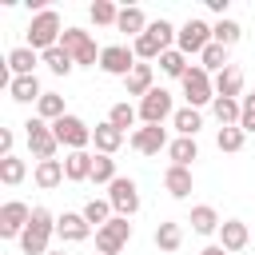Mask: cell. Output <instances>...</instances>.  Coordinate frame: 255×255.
<instances>
[{
	"mask_svg": "<svg viewBox=\"0 0 255 255\" xmlns=\"http://www.w3.org/2000/svg\"><path fill=\"white\" fill-rule=\"evenodd\" d=\"M8 96H12L16 104H40L44 88H40V80H36V76H12V84H8Z\"/></svg>",
	"mask_w": 255,
	"mask_h": 255,
	"instance_id": "obj_22",
	"label": "cell"
},
{
	"mask_svg": "<svg viewBox=\"0 0 255 255\" xmlns=\"http://www.w3.org/2000/svg\"><path fill=\"white\" fill-rule=\"evenodd\" d=\"M167 155H171V163H179V167H191V159H199V147H195V139H187V135H175V139L167 143Z\"/></svg>",
	"mask_w": 255,
	"mask_h": 255,
	"instance_id": "obj_27",
	"label": "cell"
},
{
	"mask_svg": "<svg viewBox=\"0 0 255 255\" xmlns=\"http://www.w3.org/2000/svg\"><path fill=\"white\" fill-rule=\"evenodd\" d=\"M24 175H28V163H24L20 155H8V159H0V183L16 187V183H24Z\"/></svg>",
	"mask_w": 255,
	"mask_h": 255,
	"instance_id": "obj_32",
	"label": "cell"
},
{
	"mask_svg": "<svg viewBox=\"0 0 255 255\" xmlns=\"http://www.w3.org/2000/svg\"><path fill=\"white\" fill-rule=\"evenodd\" d=\"M88 16H92V24H100V28H116V20H120V8H116L112 0H96V4L88 8Z\"/></svg>",
	"mask_w": 255,
	"mask_h": 255,
	"instance_id": "obj_33",
	"label": "cell"
},
{
	"mask_svg": "<svg viewBox=\"0 0 255 255\" xmlns=\"http://www.w3.org/2000/svg\"><path fill=\"white\" fill-rule=\"evenodd\" d=\"M179 84H183L187 108H195V112H199L203 104H215V80H211V76H207L199 64H191V68H187V76H183Z\"/></svg>",
	"mask_w": 255,
	"mask_h": 255,
	"instance_id": "obj_5",
	"label": "cell"
},
{
	"mask_svg": "<svg viewBox=\"0 0 255 255\" xmlns=\"http://www.w3.org/2000/svg\"><path fill=\"white\" fill-rule=\"evenodd\" d=\"M135 64H139V60H135V52H131L128 44H108V48L100 52V72H108V76L128 80Z\"/></svg>",
	"mask_w": 255,
	"mask_h": 255,
	"instance_id": "obj_11",
	"label": "cell"
},
{
	"mask_svg": "<svg viewBox=\"0 0 255 255\" xmlns=\"http://www.w3.org/2000/svg\"><path fill=\"white\" fill-rule=\"evenodd\" d=\"M116 179H120V175H116V159L96 151V163H92V183H104V187H112Z\"/></svg>",
	"mask_w": 255,
	"mask_h": 255,
	"instance_id": "obj_38",
	"label": "cell"
},
{
	"mask_svg": "<svg viewBox=\"0 0 255 255\" xmlns=\"http://www.w3.org/2000/svg\"><path fill=\"white\" fill-rule=\"evenodd\" d=\"M28 223H32V207L24 199H8L0 207V239H20Z\"/></svg>",
	"mask_w": 255,
	"mask_h": 255,
	"instance_id": "obj_10",
	"label": "cell"
},
{
	"mask_svg": "<svg viewBox=\"0 0 255 255\" xmlns=\"http://www.w3.org/2000/svg\"><path fill=\"white\" fill-rule=\"evenodd\" d=\"M215 96L223 100H243V72L235 64H227L219 76H215Z\"/></svg>",
	"mask_w": 255,
	"mask_h": 255,
	"instance_id": "obj_21",
	"label": "cell"
},
{
	"mask_svg": "<svg viewBox=\"0 0 255 255\" xmlns=\"http://www.w3.org/2000/svg\"><path fill=\"white\" fill-rule=\"evenodd\" d=\"M60 36H64V24H60V12L56 8H44V12L32 16V24H28V48H36L44 56L48 48L60 44Z\"/></svg>",
	"mask_w": 255,
	"mask_h": 255,
	"instance_id": "obj_2",
	"label": "cell"
},
{
	"mask_svg": "<svg viewBox=\"0 0 255 255\" xmlns=\"http://www.w3.org/2000/svg\"><path fill=\"white\" fill-rule=\"evenodd\" d=\"M56 235V215L48 207H32V223L20 235V251L24 255H48V239Z\"/></svg>",
	"mask_w": 255,
	"mask_h": 255,
	"instance_id": "obj_1",
	"label": "cell"
},
{
	"mask_svg": "<svg viewBox=\"0 0 255 255\" xmlns=\"http://www.w3.org/2000/svg\"><path fill=\"white\" fill-rule=\"evenodd\" d=\"M112 215H116V211H112V203H108V199H88V203H84V219H88L96 231H100Z\"/></svg>",
	"mask_w": 255,
	"mask_h": 255,
	"instance_id": "obj_39",
	"label": "cell"
},
{
	"mask_svg": "<svg viewBox=\"0 0 255 255\" xmlns=\"http://www.w3.org/2000/svg\"><path fill=\"white\" fill-rule=\"evenodd\" d=\"M36 116H40L44 124H56L60 116H68V112H64V96H60V92H44L40 104H36Z\"/></svg>",
	"mask_w": 255,
	"mask_h": 255,
	"instance_id": "obj_29",
	"label": "cell"
},
{
	"mask_svg": "<svg viewBox=\"0 0 255 255\" xmlns=\"http://www.w3.org/2000/svg\"><path fill=\"white\" fill-rule=\"evenodd\" d=\"M128 239H131V223H128L124 215H112V219L96 231V251H100V255H120V251L128 247Z\"/></svg>",
	"mask_w": 255,
	"mask_h": 255,
	"instance_id": "obj_7",
	"label": "cell"
},
{
	"mask_svg": "<svg viewBox=\"0 0 255 255\" xmlns=\"http://www.w3.org/2000/svg\"><path fill=\"white\" fill-rule=\"evenodd\" d=\"M243 139H247V131L235 124V128H219V135H215V147L219 151H239L243 147Z\"/></svg>",
	"mask_w": 255,
	"mask_h": 255,
	"instance_id": "obj_40",
	"label": "cell"
},
{
	"mask_svg": "<svg viewBox=\"0 0 255 255\" xmlns=\"http://www.w3.org/2000/svg\"><path fill=\"white\" fill-rule=\"evenodd\" d=\"M4 64H8L12 76H36V64H44V56H40L36 48L20 44V48H12V52L4 56Z\"/></svg>",
	"mask_w": 255,
	"mask_h": 255,
	"instance_id": "obj_15",
	"label": "cell"
},
{
	"mask_svg": "<svg viewBox=\"0 0 255 255\" xmlns=\"http://www.w3.org/2000/svg\"><path fill=\"white\" fill-rule=\"evenodd\" d=\"M60 48L76 60V68H96V64H100V52H104V48H96L92 32H84V28H64Z\"/></svg>",
	"mask_w": 255,
	"mask_h": 255,
	"instance_id": "obj_3",
	"label": "cell"
},
{
	"mask_svg": "<svg viewBox=\"0 0 255 255\" xmlns=\"http://www.w3.org/2000/svg\"><path fill=\"white\" fill-rule=\"evenodd\" d=\"M131 52H135V60H159V56H163V44H159L151 32H143V36L131 40Z\"/></svg>",
	"mask_w": 255,
	"mask_h": 255,
	"instance_id": "obj_35",
	"label": "cell"
},
{
	"mask_svg": "<svg viewBox=\"0 0 255 255\" xmlns=\"http://www.w3.org/2000/svg\"><path fill=\"white\" fill-rule=\"evenodd\" d=\"M24 139H28V151L36 155V163L40 159H56V151H60V139H56L52 124H44L40 116H32L24 124Z\"/></svg>",
	"mask_w": 255,
	"mask_h": 255,
	"instance_id": "obj_4",
	"label": "cell"
},
{
	"mask_svg": "<svg viewBox=\"0 0 255 255\" xmlns=\"http://www.w3.org/2000/svg\"><path fill=\"white\" fill-rule=\"evenodd\" d=\"M187 68H191V64H187V56H183L179 48H167V52L159 56V72H163V76H171V80H183V76H187Z\"/></svg>",
	"mask_w": 255,
	"mask_h": 255,
	"instance_id": "obj_28",
	"label": "cell"
},
{
	"mask_svg": "<svg viewBox=\"0 0 255 255\" xmlns=\"http://www.w3.org/2000/svg\"><path fill=\"white\" fill-rule=\"evenodd\" d=\"M56 235L64 243H84L92 235V223L84 219V211H64V215H56Z\"/></svg>",
	"mask_w": 255,
	"mask_h": 255,
	"instance_id": "obj_14",
	"label": "cell"
},
{
	"mask_svg": "<svg viewBox=\"0 0 255 255\" xmlns=\"http://www.w3.org/2000/svg\"><path fill=\"white\" fill-rule=\"evenodd\" d=\"M199 68H203V72H207V76H211V72H215V76H219V72H223V68H227V48H223V44H215V40H211V44H207V48H203V56H199Z\"/></svg>",
	"mask_w": 255,
	"mask_h": 255,
	"instance_id": "obj_30",
	"label": "cell"
},
{
	"mask_svg": "<svg viewBox=\"0 0 255 255\" xmlns=\"http://www.w3.org/2000/svg\"><path fill=\"white\" fill-rule=\"evenodd\" d=\"M48 255H64V251H48Z\"/></svg>",
	"mask_w": 255,
	"mask_h": 255,
	"instance_id": "obj_46",
	"label": "cell"
},
{
	"mask_svg": "<svg viewBox=\"0 0 255 255\" xmlns=\"http://www.w3.org/2000/svg\"><path fill=\"white\" fill-rule=\"evenodd\" d=\"M32 179H36V187L40 191H52V187H60L68 175H64V159H40L36 163V171H32Z\"/></svg>",
	"mask_w": 255,
	"mask_h": 255,
	"instance_id": "obj_20",
	"label": "cell"
},
{
	"mask_svg": "<svg viewBox=\"0 0 255 255\" xmlns=\"http://www.w3.org/2000/svg\"><path fill=\"white\" fill-rule=\"evenodd\" d=\"M211 36H215V44L235 48V44H239V36H243V28H239L235 20H215V24H211Z\"/></svg>",
	"mask_w": 255,
	"mask_h": 255,
	"instance_id": "obj_34",
	"label": "cell"
},
{
	"mask_svg": "<svg viewBox=\"0 0 255 255\" xmlns=\"http://www.w3.org/2000/svg\"><path fill=\"white\" fill-rule=\"evenodd\" d=\"M207 8H211L219 20H227V0H207Z\"/></svg>",
	"mask_w": 255,
	"mask_h": 255,
	"instance_id": "obj_44",
	"label": "cell"
},
{
	"mask_svg": "<svg viewBox=\"0 0 255 255\" xmlns=\"http://www.w3.org/2000/svg\"><path fill=\"white\" fill-rule=\"evenodd\" d=\"M116 28H120V32H128L131 40H135V36H143V32H147V16H143V8H135V4H131V8H120Z\"/></svg>",
	"mask_w": 255,
	"mask_h": 255,
	"instance_id": "obj_25",
	"label": "cell"
},
{
	"mask_svg": "<svg viewBox=\"0 0 255 255\" xmlns=\"http://www.w3.org/2000/svg\"><path fill=\"white\" fill-rule=\"evenodd\" d=\"M92 163H96L92 151H68V155H64V175H68V183L92 179Z\"/></svg>",
	"mask_w": 255,
	"mask_h": 255,
	"instance_id": "obj_19",
	"label": "cell"
},
{
	"mask_svg": "<svg viewBox=\"0 0 255 255\" xmlns=\"http://www.w3.org/2000/svg\"><path fill=\"white\" fill-rule=\"evenodd\" d=\"M147 32H151V36L163 44V52H167V48L175 44V36H179V32L171 28V20H163V16H159V20H151V24H147Z\"/></svg>",
	"mask_w": 255,
	"mask_h": 255,
	"instance_id": "obj_41",
	"label": "cell"
},
{
	"mask_svg": "<svg viewBox=\"0 0 255 255\" xmlns=\"http://www.w3.org/2000/svg\"><path fill=\"white\" fill-rule=\"evenodd\" d=\"M191 231L195 235H215L219 227H223V219H219V211L211 207V203H199V207H191Z\"/></svg>",
	"mask_w": 255,
	"mask_h": 255,
	"instance_id": "obj_23",
	"label": "cell"
},
{
	"mask_svg": "<svg viewBox=\"0 0 255 255\" xmlns=\"http://www.w3.org/2000/svg\"><path fill=\"white\" fill-rule=\"evenodd\" d=\"M12 143H16V131H12V128H4V131H0V159H8V155H12Z\"/></svg>",
	"mask_w": 255,
	"mask_h": 255,
	"instance_id": "obj_43",
	"label": "cell"
},
{
	"mask_svg": "<svg viewBox=\"0 0 255 255\" xmlns=\"http://www.w3.org/2000/svg\"><path fill=\"white\" fill-rule=\"evenodd\" d=\"M44 64H48V72H52V76H68V72L76 68V60H72V56H68V52L60 48V44L44 52Z\"/></svg>",
	"mask_w": 255,
	"mask_h": 255,
	"instance_id": "obj_36",
	"label": "cell"
},
{
	"mask_svg": "<svg viewBox=\"0 0 255 255\" xmlns=\"http://www.w3.org/2000/svg\"><path fill=\"white\" fill-rule=\"evenodd\" d=\"M151 80H155L151 64H135V68H131V76L124 80V88H128V96H139V100H143V96H147V92L155 88Z\"/></svg>",
	"mask_w": 255,
	"mask_h": 255,
	"instance_id": "obj_24",
	"label": "cell"
},
{
	"mask_svg": "<svg viewBox=\"0 0 255 255\" xmlns=\"http://www.w3.org/2000/svg\"><path fill=\"white\" fill-rule=\"evenodd\" d=\"M108 203H112V211H116V215L131 219V215L139 211V187H135V179L120 175V179L108 187Z\"/></svg>",
	"mask_w": 255,
	"mask_h": 255,
	"instance_id": "obj_9",
	"label": "cell"
},
{
	"mask_svg": "<svg viewBox=\"0 0 255 255\" xmlns=\"http://www.w3.org/2000/svg\"><path fill=\"white\" fill-rule=\"evenodd\" d=\"M171 128H175L179 135H187V139H195V131L203 128V116H199L195 108H175V116H171Z\"/></svg>",
	"mask_w": 255,
	"mask_h": 255,
	"instance_id": "obj_26",
	"label": "cell"
},
{
	"mask_svg": "<svg viewBox=\"0 0 255 255\" xmlns=\"http://www.w3.org/2000/svg\"><path fill=\"white\" fill-rule=\"evenodd\" d=\"M135 120H139V108H131L128 100H124V104H112V112H108V124L120 128V131H128Z\"/></svg>",
	"mask_w": 255,
	"mask_h": 255,
	"instance_id": "obj_37",
	"label": "cell"
},
{
	"mask_svg": "<svg viewBox=\"0 0 255 255\" xmlns=\"http://www.w3.org/2000/svg\"><path fill=\"white\" fill-rule=\"evenodd\" d=\"M167 128L163 124H143V128H135L131 131V147L139 151V155H159V151H167Z\"/></svg>",
	"mask_w": 255,
	"mask_h": 255,
	"instance_id": "obj_13",
	"label": "cell"
},
{
	"mask_svg": "<svg viewBox=\"0 0 255 255\" xmlns=\"http://www.w3.org/2000/svg\"><path fill=\"white\" fill-rule=\"evenodd\" d=\"M211 40H215V36H211V24H203V20H195V16H191V20L179 28L175 48H179V52L191 60V56H203V48H207Z\"/></svg>",
	"mask_w": 255,
	"mask_h": 255,
	"instance_id": "obj_8",
	"label": "cell"
},
{
	"mask_svg": "<svg viewBox=\"0 0 255 255\" xmlns=\"http://www.w3.org/2000/svg\"><path fill=\"white\" fill-rule=\"evenodd\" d=\"M52 131H56V139H60V147H68V151H84L88 143H92V128L80 120V116H60L56 124H52Z\"/></svg>",
	"mask_w": 255,
	"mask_h": 255,
	"instance_id": "obj_6",
	"label": "cell"
},
{
	"mask_svg": "<svg viewBox=\"0 0 255 255\" xmlns=\"http://www.w3.org/2000/svg\"><path fill=\"white\" fill-rule=\"evenodd\" d=\"M163 187H167V195H171V199H187V195H191V187H195V179H191V167H179V163H171V167L163 171Z\"/></svg>",
	"mask_w": 255,
	"mask_h": 255,
	"instance_id": "obj_18",
	"label": "cell"
},
{
	"mask_svg": "<svg viewBox=\"0 0 255 255\" xmlns=\"http://www.w3.org/2000/svg\"><path fill=\"white\" fill-rule=\"evenodd\" d=\"M179 243H183V227H179V223H159V227H155V247H159V251L171 255V251H179Z\"/></svg>",
	"mask_w": 255,
	"mask_h": 255,
	"instance_id": "obj_31",
	"label": "cell"
},
{
	"mask_svg": "<svg viewBox=\"0 0 255 255\" xmlns=\"http://www.w3.org/2000/svg\"><path fill=\"white\" fill-rule=\"evenodd\" d=\"M199 255H231V251H223V247H219V243H211V247H203V251H199Z\"/></svg>",
	"mask_w": 255,
	"mask_h": 255,
	"instance_id": "obj_45",
	"label": "cell"
},
{
	"mask_svg": "<svg viewBox=\"0 0 255 255\" xmlns=\"http://www.w3.org/2000/svg\"><path fill=\"white\" fill-rule=\"evenodd\" d=\"M167 116H175L171 92H167V88H151V92L139 100V120H143V124H163Z\"/></svg>",
	"mask_w": 255,
	"mask_h": 255,
	"instance_id": "obj_12",
	"label": "cell"
},
{
	"mask_svg": "<svg viewBox=\"0 0 255 255\" xmlns=\"http://www.w3.org/2000/svg\"><path fill=\"white\" fill-rule=\"evenodd\" d=\"M124 139H128V131H120V128H112L108 120L92 128V143H96V151H100V155H116V151L124 147Z\"/></svg>",
	"mask_w": 255,
	"mask_h": 255,
	"instance_id": "obj_16",
	"label": "cell"
},
{
	"mask_svg": "<svg viewBox=\"0 0 255 255\" xmlns=\"http://www.w3.org/2000/svg\"><path fill=\"white\" fill-rule=\"evenodd\" d=\"M239 104H243V116H239V128H243V131L251 135V131H255V92H251V96H243Z\"/></svg>",
	"mask_w": 255,
	"mask_h": 255,
	"instance_id": "obj_42",
	"label": "cell"
},
{
	"mask_svg": "<svg viewBox=\"0 0 255 255\" xmlns=\"http://www.w3.org/2000/svg\"><path fill=\"white\" fill-rule=\"evenodd\" d=\"M247 243H251V231H247V223H243V219H223V227H219V247L235 255V251H243Z\"/></svg>",
	"mask_w": 255,
	"mask_h": 255,
	"instance_id": "obj_17",
	"label": "cell"
}]
</instances>
